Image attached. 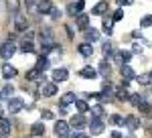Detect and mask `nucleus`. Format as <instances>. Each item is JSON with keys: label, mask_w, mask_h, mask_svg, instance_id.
I'll return each mask as SVG.
<instances>
[{"label": "nucleus", "mask_w": 152, "mask_h": 138, "mask_svg": "<svg viewBox=\"0 0 152 138\" xmlns=\"http://www.w3.org/2000/svg\"><path fill=\"white\" fill-rule=\"evenodd\" d=\"M75 100H77V98H75V93L67 92V93H63V95H61V106H63V108H67V106H71V104H75Z\"/></svg>", "instance_id": "4468645a"}, {"label": "nucleus", "mask_w": 152, "mask_h": 138, "mask_svg": "<svg viewBox=\"0 0 152 138\" xmlns=\"http://www.w3.org/2000/svg\"><path fill=\"white\" fill-rule=\"evenodd\" d=\"M10 130H12L10 120H6V118H0V134H10Z\"/></svg>", "instance_id": "5701e85b"}, {"label": "nucleus", "mask_w": 152, "mask_h": 138, "mask_svg": "<svg viewBox=\"0 0 152 138\" xmlns=\"http://www.w3.org/2000/svg\"><path fill=\"white\" fill-rule=\"evenodd\" d=\"M87 26H89V16H87V14H79V16H77V29L87 31Z\"/></svg>", "instance_id": "4be33fe9"}, {"label": "nucleus", "mask_w": 152, "mask_h": 138, "mask_svg": "<svg viewBox=\"0 0 152 138\" xmlns=\"http://www.w3.org/2000/svg\"><path fill=\"white\" fill-rule=\"evenodd\" d=\"M118 2H120V4H126V6H128V4H132L134 0H118Z\"/></svg>", "instance_id": "37998d69"}, {"label": "nucleus", "mask_w": 152, "mask_h": 138, "mask_svg": "<svg viewBox=\"0 0 152 138\" xmlns=\"http://www.w3.org/2000/svg\"><path fill=\"white\" fill-rule=\"evenodd\" d=\"M14 53H16V45L14 43H8L6 41L4 45H0V57L2 59H10Z\"/></svg>", "instance_id": "f257e3e1"}, {"label": "nucleus", "mask_w": 152, "mask_h": 138, "mask_svg": "<svg viewBox=\"0 0 152 138\" xmlns=\"http://www.w3.org/2000/svg\"><path fill=\"white\" fill-rule=\"evenodd\" d=\"M0 98H2V92H0Z\"/></svg>", "instance_id": "49530a36"}, {"label": "nucleus", "mask_w": 152, "mask_h": 138, "mask_svg": "<svg viewBox=\"0 0 152 138\" xmlns=\"http://www.w3.org/2000/svg\"><path fill=\"white\" fill-rule=\"evenodd\" d=\"M69 138H91V136H87V134H71Z\"/></svg>", "instance_id": "79ce46f5"}, {"label": "nucleus", "mask_w": 152, "mask_h": 138, "mask_svg": "<svg viewBox=\"0 0 152 138\" xmlns=\"http://www.w3.org/2000/svg\"><path fill=\"white\" fill-rule=\"evenodd\" d=\"M79 53H81V57H91V55H94V45L81 43V45H79Z\"/></svg>", "instance_id": "a211bd4d"}, {"label": "nucleus", "mask_w": 152, "mask_h": 138, "mask_svg": "<svg viewBox=\"0 0 152 138\" xmlns=\"http://www.w3.org/2000/svg\"><path fill=\"white\" fill-rule=\"evenodd\" d=\"M31 134H33V136H43V134H45V124H43V122H35V124L31 126Z\"/></svg>", "instance_id": "aec40b11"}, {"label": "nucleus", "mask_w": 152, "mask_h": 138, "mask_svg": "<svg viewBox=\"0 0 152 138\" xmlns=\"http://www.w3.org/2000/svg\"><path fill=\"white\" fill-rule=\"evenodd\" d=\"M49 14H51V18H53V21H59V18H61V10L55 8V6H53V10L49 12Z\"/></svg>", "instance_id": "4c0bfd02"}, {"label": "nucleus", "mask_w": 152, "mask_h": 138, "mask_svg": "<svg viewBox=\"0 0 152 138\" xmlns=\"http://www.w3.org/2000/svg\"><path fill=\"white\" fill-rule=\"evenodd\" d=\"M110 124H114V126H120V124H124V118L120 114H112L110 116Z\"/></svg>", "instance_id": "7c9ffc66"}, {"label": "nucleus", "mask_w": 152, "mask_h": 138, "mask_svg": "<svg viewBox=\"0 0 152 138\" xmlns=\"http://www.w3.org/2000/svg\"><path fill=\"white\" fill-rule=\"evenodd\" d=\"M128 100H130V104H132V106H136V108H138V106H140V102H142V98L138 95V93H134V95H130Z\"/></svg>", "instance_id": "2f4dec72"}, {"label": "nucleus", "mask_w": 152, "mask_h": 138, "mask_svg": "<svg viewBox=\"0 0 152 138\" xmlns=\"http://www.w3.org/2000/svg\"><path fill=\"white\" fill-rule=\"evenodd\" d=\"M26 79L28 81H39V79H43V75H41L37 69H31V71L26 73Z\"/></svg>", "instance_id": "c756f323"}, {"label": "nucleus", "mask_w": 152, "mask_h": 138, "mask_svg": "<svg viewBox=\"0 0 152 138\" xmlns=\"http://www.w3.org/2000/svg\"><path fill=\"white\" fill-rule=\"evenodd\" d=\"M20 49H23V53H31V51H33L35 47H33V43H28V41H23Z\"/></svg>", "instance_id": "473e14b6"}, {"label": "nucleus", "mask_w": 152, "mask_h": 138, "mask_svg": "<svg viewBox=\"0 0 152 138\" xmlns=\"http://www.w3.org/2000/svg\"><path fill=\"white\" fill-rule=\"evenodd\" d=\"M26 26H28V23H26L24 14H20V12H16V16H14V31L23 33V31H26Z\"/></svg>", "instance_id": "423d86ee"}, {"label": "nucleus", "mask_w": 152, "mask_h": 138, "mask_svg": "<svg viewBox=\"0 0 152 138\" xmlns=\"http://www.w3.org/2000/svg\"><path fill=\"white\" fill-rule=\"evenodd\" d=\"M120 73H122V79H124V81L136 79V73H134V69L130 67V65H122V69H120Z\"/></svg>", "instance_id": "1a4fd4ad"}, {"label": "nucleus", "mask_w": 152, "mask_h": 138, "mask_svg": "<svg viewBox=\"0 0 152 138\" xmlns=\"http://www.w3.org/2000/svg\"><path fill=\"white\" fill-rule=\"evenodd\" d=\"M87 124V120H85V116L83 114H75L73 118H71V126H75V128H83Z\"/></svg>", "instance_id": "dca6fc26"}, {"label": "nucleus", "mask_w": 152, "mask_h": 138, "mask_svg": "<svg viewBox=\"0 0 152 138\" xmlns=\"http://www.w3.org/2000/svg\"><path fill=\"white\" fill-rule=\"evenodd\" d=\"M112 98H114V85L107 81V83L104 85V90L99 92V100H102V102H110Z\"/></svg>", "instance_id": "6e6552de"}, {"label": "nucleus", "mask_w": 152, "mask_h": 138, "mask_svg": "<svg viewBox=\"0 0 152 138\" xmlns=\"http://www.w3.org/2000/svg\"><path fill=\"white\" fill-rule=\"evenodd\" d=\"M140 26H152V14H148V16H144V18H142Z\"/></svg>", "instance_id": "f704fd0d"}, {"label": "nucleus", "mask_w": 152, "mask_h": 138, "mask_svg": "<svg viewBox=\"0 0 152 138\" xmlns=\"http://www.w3.org/2000/svg\"><path fill=\"white\" fill-rule=\"evenodd\" d=\"M122 18H124V10H122V8H118V10L112 14V21H122Z\"/></svg>", "instance_id": "e433bc0d"}, {"label": "nucleus", "mask_w": 152, "mask_h": 138, "mask_svg": "<svg viewBox=\"0 0 152 138\" xmlns=\"http://www.w3.org/2000/svg\"><path fill=\"white\" fill-rule=\"evenodd\" d=\"M8 10L18 12V0H8Z\"/></svg>", "instance_id": "c9c22d12"}, {"label": "nucleus", "mask_w": 152, "mask_h": 138, "mask_svg": "<svg viewBox=\"0 0 152 138\" xmlns=\"http://www.w3.org/2000/svg\"><path fill=\"white\" fill-rule=\"evenodd\" d=\"M83 8H85V0H77L75 4H69V6H67V14H69V16H75V14L79 16Z\"/></svg>", "instance_id": "20e7f679"}, {"label": "nucleus", "mask_w": 152, "mask_h": 138, "mask_svg": "<svg viewBox=\"0 0 152 138\" xmlns=\"http://www.w3.org/2000/svg\"><path fill=\"white\" fill-rule=\"evenodd\" d=\"M91 108V112H94L95 118H102V116L105 114V108H104V104H95V106H89Z\"/></svg>", "instance_id": "393cba45"}, {"label": "nucleus", "mask_w": 152, "mask_h": 138, "mask_svg": "<svg viewBox=\"0 0 152 138\" xmlns=\"http://www.w3.org/2000/svg\"><path fill=\"white\" fill-rule=\"evenodd\" d=\"M116 95H118V100H122V102H126V100L130 98V92L126 90V85H122V87H118Z\"/></svg>", "instance_id": "bb28decb"}, {"label": "nucleus", "mask_w": 152, "mask_h": 138, "mask_svg": "<svg viewBox=\"0 0 152 138\" xmlns=\"http://www.w3.org/2000/svg\"><path fill=\"white\" fill-rule=\"evenodd\" d=\"M104 33L105 34H112V33H114V26H112V23H110L107 18L104 21Z\"/></svg>", "instance_id": "72a5a7b5"}, {"label": "nucleus", "mask_w": 152, "mask_h": 138, "mask_svg": "<svg viewBox=\"0 0 152 138\" xmlns=\"http://www.w3.org/2000/svg\"><path fill=\"white\" fill-rule=\"evenodd\" d=\"M112 138H124V136H122L120 132H112Z\"/></svg>", "instance_id": "c03bdc74"}, {"label": "nucleus", "mask_w": 152, "mask_h": 138, "mask_svg": "<svg viewBox=\"0 0 152 138\" xmlns=\"http://www.w3.org/2000/svg\"><path fill=\"white\" fill-rule=\"evenodd\" d=\"M2 75H4V79H12L14 75H16V67H12V65H2Z\"/></svg>", "instance_id": "6ab92c4d"}, {"label": "nucleus", "mask_w": 152, "mask_h": 138, "mask_svg": "<svg viewBox=\"0 0 152 138\" xmlns=\"http://www.w3.org/2000/svg\"><path fill=\"white\" fill-rule=\"evenodd\" d=\"M105 10H107V0H102V2H97V4L94 6L91 14H97V16H102V14H105Z\"/></svg>", "instance_id": "f3484780"}, {"label": "nucleus", "mask_w": 152, "mask_h": 138, "mask_svg": "<svg viewBox=\"0 0 152 138\" xmlns=\"http://www.w3.org/2000/svg\"><path fill=\"white\" fill-rule=\"evenodd\" d=\"M14 90H16V87H14L12 83H6V85H4V90H2V98H8V100H10L12 93H14Z\"/></svg>", "instance_id": "cd10ccee"}, {"label": "nucleus", "mask_w": 152, "mask_h": 138, "mask_svg": "<svg viewBox=\"0 0 152 138\" xmlns=\"http://www.w3.org/2000/svg\"><path fill=\"white\" fill-rule=\"evenodd\" d=\"M37 10L41 12V14H49V12L53 10V4H51V0H41V2L37 4Z\"/></svg>", "instance_id": "f8f14e48"}, {"label": "nucleus", "mask_w": 152, "mask_h": 138, "mask_svg": "<svg viewBox=\"0 0 152 138\" xmlns=\"http://www.w3.org/2000/svg\"><path fill=\"white\" fill-rule=\"evenodd\" d=\"M43 118H45V120H53V114H51V112H47V110H45V112H43Z\"/></svg>", "instance_id": "a19ab883"}, {"label": "nucleus", "mask_w": 152, "mask_h": 138, "mask_svg": "<svg viewBox=\"0 0 152 138\" xmlns=\"http://www.w3.org/2000/svg\"><path fill=\"white\" fill-rule=\"evenodd\" d=\"M124 124H126L128 130H132V132H134V130H138V126H140V122H138V118H136V116H126V118H124Z\"/></svg>", "instance_id": "9b49d317"}, {"label": "nucleus", "mask_w": 152, "mask_h": 138, "mask_svg": "<svg viewBox=\"0 0 152 138\" xmlns=\"http://www.w3.org/2000/svg\"><path fill=\"white\" fill-rule=\"evenodd\" d=\"M67 77H69V71H67V69H55V71H53V81H55V83H59V81H65L67 79Z\"/></svg>", "instance_id": "9d476101"}, {"label": "nucleus", "mask_w": 152, "mask_h": 138, "mask_svg": "<svg viewBox=\"0 0 152 138\" xmlns=\"http://www.w3.org/2000/svg\"><path fill=\"white\" fill-rule=\"evenodd\" d=\"M110 71H112V65L107 63V59H104L97 67V75H104V77H110Z\"/></svg>", "instance_id": "ddd939ff"}, {"label": "nucleus", "mask_w": 152, "mask_h": 138, "mask_svg": "<svg viewBox=\"0 0 152 138\" xmlns=\"http://www.w3.org/2000/svg\"><path fill=\"white\" fill-rule=\"evenodd\" d=\"M102 49H104L105 55H110V53H112V43H110V41H107V43H104V47H102Z\"/></svg>", "instance_id": "58836bf2"}, {"label": "nucleus", "mask_w": 152, "mask_h": 138, "mask_svg": "<svg viewBox=\"0 0 152 138\" xmlns=\"http://www.w3.org/2000/svg\"><path fill=\"white\" fill-rule=\"evenodd\" d=\"M75 108H77V112H79V114H85V112L89 110L87 102H83V100H75Z\"/></svg>", "instance_id": "c85d7f7f"}, {"label": "nucleus", "mask_w": 152, "mask_h": 138, "mask_svg": "<svg viewBox=\"0 0 152 138\" xmlns=\"http://www.w3.org/2000/svg\"><path fill=\"white\" fill-rule=\"evenodd\" d=\"M79 73H81L83 79H95L97 77V69H94V67H83Z\"/></svg>", "instance_id": "2eb2a0df"}, {"label": "nucleus", "mask_w": 152, "mask_h": 138, "mask_svg": "<svg viewBox=\"0 0 152 138\" xmlns=\"http://www.w3.org/2000/svg\"><path fill=\"white\" fill-rule=\"evenodd\" d=\"M132 53H142V47H140V43H134V47H132Z\"/></svg>", "instance_id": "ea45409f"}, {"label": "nucleus", "mask_w": 152, "mask_h": 138, "mask_svg": "<svg viewBox=\"0 0 152 138\" xmlns=\"http://www.w3.org/2000/svg\"><path fill=\"white\" fill-rule=\"evenodd\" d=\"M136 81H138L140 85H148V83H152V75H150V73H142V75H136Z\"/></svg>", "instance_id": "a878e982"}, {"label": "nucleus", "mask_w": 152, "mask_h": 138, "mask_svg": "<svg viewBox=\"0 0 152 138\" xmlns=\"http://www.w3.org/2000/svg\"><path fill=\"white\" fill-rule=\"evenodd\" d=\"M85 39H87V41H89V45H91L94 41L99 39V33H97L95 29H87V31H85Z\"/></svg>", "instance_id": "b1692460"}, {"label": "nucleus", "mask_w": 152, "mask_h": 138, "mask_svg": "<svg viewBox=\"0 0 152 138\" xmlns=\"http://www.w3.org/2000/svg\"><path fill=\"white\" fill-rule=\"evenodd\" d=\"M47 67H49V57L41 55V57H39V61H37V65H35V69L39 71V73H43V71H45Z\"/></svg>", "instance_id": "412c9836"}, {"label": "nucleus", "mask_w": 152, "mask_h": 138, "mask_svg": "<svg viewBox=\"0 0 152 138\" xmlns=\"http://www.w3.org/2000/svg\"><path fill=\"white\" fill-rule=\"evenodd\" d=\"M57 93V85L55 83H41V95H45V98H53Z\"/></svg>", "instance_id": "0eeeda50"}, {"label": "nucleus", "mask_w": 152, "mask_h": 138, "mask_svg": "<svg viewBox=\"0 0 152 138\" xmlns=\"http://www.w3.org/2000/svg\"><path fill=\"white\" fill-rule=\"evenodd\" d=\"M104 128H105V124L102 122V118H94V120L89 122V132H91L94 136H95V134H102Z\"/></svg>", "instance_id": "39448f33"}, {"label": "nucleus", "mask_w": 152, "mask_h": 138, "mask_svg": "<svg viewBox=\"0 0 152 138\" xmlns=\"http://www.w3.org/2000/svg\"><path fill=\"white\" fill-rule=\"evenodd\" d=\"M6 108H8V112H10V114H18V112L24 108V102L20 100V98H10Z\"/></svg>", "instance_id": "f03ea898"}, {"label": "nucleus", "mask_w": 152, "mask_h": 138, "mask_svg": "<svg viewBox=\"0 0 152 138\" xmlns=\"http://www.w3.org/2000/svg\"><path fill=\"white\" fill-rule=\"evenodd\" d=\"M55 134H57L59 138H69V124L63 122V120L55 122Z\"/></svg>", "instance_id": "7ed1b4c3"}, {"label": "nucleus", "mask_w": 152, "mask_h": 138, "mask_svg": "<svg viewBox=\"0 0 152 138\" xmlns=\"http://www.w3.org/2000/svg\"><path fill=\"white\" fill-rule=\"evenodd\" d=\"M126 138H134V136H126Z\"/></svg>", "instance_id": "a18cd8bd"}]
</instances>
